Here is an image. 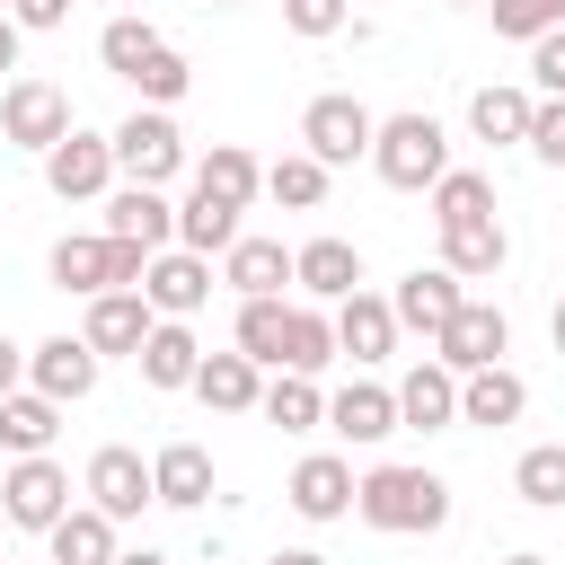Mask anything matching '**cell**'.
Here are the masks:
<instances>
[{
	"instance_id": "49",
	"label": "cell",
	"mask_w": 565,
	"mask_h": 565,
	"mask_svg": "<svg viewBox=\"0 0 565 565\" xmlns=\"http://www.w3.org/2000/svg\"><path fill=\"white\" fill-rule=\"evenodd\" d=\"M547 335H556V353H565V300H556V318H547Z\"/></svg>"
},
{
	"instance_id": "18",
	"label": "cell",
	"mask_w": 565,
	"mask_h": 565,
	"mask_svg": "<svg viewBox=\"0 0 565 565\" xmlns=\"http://www.w3.org/2000/svg\"><path fill=\"white\" fill-rule=\"evenodd\" d=\"M327 433L353 441V450H380V441L397 433V388H380V380H344V388L327 397Z\"/></svg>"
},
{
	"instance_id": "11",
	"label": "cell",
	"mask_w": 565,
	"mask_h": 565,
	"mask_svg": "<svg viewBox=\"0 0 565 565\" xmlns=\"http://www.w3.org/2000/svg\"><path fill=\"white\" fill-rule=\"evenodd\" d=\"M212 256H185V247H159L150 265H141V300H150V318H194L203 300H212Z\"/></svg>"
},
{
	"instance_id": "29",
	"label": "cell",
	"mask_w": 565,
	"mask_h": 565,
	"mask_svg": "<svg viewBox=\"0 0 565 565\" xmlns=\"http://www.w3.org/2000/svg\"><path fill=\"white\" fill-rule=\"evenodd\" d=\"M44 556H53V565H115L124 547H115V521H106V512L71 503V512L44 530Z\"/></svg>"
},
{
	"instance_id": "10",
	"label": "cell",
	"mask_w": 565,
	"mask_h": 565,
	"mask_svg": "<svg viewBox=\"0 0 565 565\" xmlns=\"http://www.w3.org/2000/svg\"><path fill=\"white\" fill-rule=\"evenodd\" d=\"M44 185H53L62 203H106V194H115V141L88 132V124H71V132L44 150Z\"/></svg>"
},
{
	"instance_id": "46",
	"label": "cell",
	"mask_w": 565,
	"mask_h": 565,
	"mask_svg": "<svg viewBox=\"0 0 565 565\" xmlns=\"http://www.w3.org/2000/svg\"><path fill=\"white\" fill-rule=\"evenodd\" d=\"M0 71H18V18H0Z\"/></svg>"
},
{
	"instance_id": "35",
	"label": "cell",
	"mask_w": 565,
	"mask_h": 565,
	"mask_svg": "<svg viewBox=\"0 0 565 565\" xmlns=\"http://www.w3.org/2000/svg\"><path fill=\"white\" fill-rule=\"evenodd\" d=\"M459 221H494V177L486 168H450L433 185V230H459Z\"/></svg>"
},
{
	"instance_id": "39",
	"label": "cell",
	"mask_w": 565,
	"mask_h": 565,
	"mask_svg": "<svg viewBox=\"0 0 565 565\" xmlns=\"http://www.w3.org/2000/svg\"><path fill=\"white\" fill-rule=\"evenodd\" d=\"M124 88H132V97H141V106H177V97H185V88H194V62H185V53H177V44H159V53H150V62H141V71H132V79H124Z\"/></svg>"
},
{
	"instance_id": "41",
	"label": "cell",
	"mask_w": 565,
	"mask_h": 565,
	"mask_svg": "<svg viewBox=\"0 0 565 565\" xmlns=\"http://www.w3.org/2000/svg\"><path fill=\"white\" fill-rule=\"evenodd\" d=\"M282 26L309 35V44H318V35H344V26H353V0H282Z\"/></svg>"
},
{
	"instance_id": "16",
	"label": "cell",
	"mask_w": 565,
	"mask_h": 565,
	"mask_svg": "<svg viewBox=\"0 0 565 565\" xmlns=\"http://www.w3.org/2000/svg\"><path fill=\"white\" fill-rule=\"evenodd\" d=\"M282 503H291L300 521H344V512H353V459H344V450H309V459L282 477Z\"/></svg>"
},
{
	"instance_id": "2",
	"label": "cell",
	"mask_w": 565,
	"mask_h": 565,
	"mask_svg": "<svg viewBox=\"0 0 565 565\" xmlns=\"http://www.w3.org/2000/svg\"><path fill=\"white\" fill-rule=\"evenodd\" d=\"M371 177H380L388 194H433V185L450 177V132H441L424 106L380 115V132H371Z\"/></svg>"
},
{
	"instance_id": "14",
	"label": "cell",
	"mask_w": 565,
	"mask_h": 565,
	"mask_svg": "<svg viewBox=\"0 0 565 565\" xmlns=\"http://www.w3.org/2000/svg\"><path fill=\"white\" fill-rule=\"evenodd\" d=\"M327 318H335V353H344L353 371H380V362L397 353V318H388V291H353V300H335Z\"/></svg>"
},
{
	"instance_id": "47",
	"label": "cell",
	"mask_w": 565,
	"mask_h": 565,
	"mask_svg": "<svg viewBox=\"0 0 565 565\" xmlns=\"http://www.w3.org/2000/svg\"><path fill=\"white\" fill-rule=\"evenodd\" d=\"M265 565H327V556H318V547H274Z\"/></svg>"
},
{
	"instance_id": "26",
	"label": "cell",
	"mask_w": 565,
	"mask_h": 565,
	"mask_svg": "<svg viewBox=\"0 0 565 565\" xmlns=\"http://www.w3.org/2000/svg\"><path fill=\"white\" fill-rule=\"evenodd\" d=\"M194 194H212V203L247 212V203L265 194V168H256V150H238V141H212V150L194 159Z\"/></svg>"
},
{
	"instance_id": "23",
	"label": "cell",
	"mask_w": 565,
	"mask_h": 565,
	"mask_svg": "<svg viewBox=\"0 0 565 565\" xmlns=\"http://www.w3.org/2000/svg\"><path fill=\"white\" fill-rule=\"evenodd\" d=\"M503 265H512V230H503V221H459V230H441V274L494 282Z\"/></svg>"
},
{
	"instance_id": "21",
	"label": "cell",
	"mask_w": 565,
	"mask_h": 565,
	"mask_svg": "<svg viewBox=\"0 0 565 565\" xmlns=\"http://www.w3.org/2000/svg\"><path fill=\"white\" fill-rule=\"evenodd\" d=\"M291 282L335 309V300L362 291V247H353V238H309V247H291Z\"/></svg>"
},
{
	"instance_id": "55",
	"label": "cell",
	"mask_w": 565,
	"mask_h": 565,
	"mask_svg": "<svg viewBox=\"0 0 565 565\" xmlns=\"http://www.w3.org/2000/svg\"><path fill=\"white\" fill-rule=\"evenodd\" d=\"M0 565H9V556H0Z\"/></svg>"
},
{
	"instance_id": "34",
	"label": "cell",
	"mask_w": 565,
	"mask_h": 565,
	"mask_svg": "<svg viewBox=\"0 0 565 565\" xmlns=\"http://www.w3.org/2000/svg\"><path fill=\"white\" fill-rule=\"evenodd\" d=\"M512 494H521L530 512H565V441H530V450L512 459Z\"/></svg>"
},
{
	"instance_id": "37",
	"label": "cell",
	"mask_w": 565,
	"mask_h": 565,
	"mask_svg": "<svg viewBox=\"0 0 565 565\" xmlns=\"http://www.w3.org/2000/svg\"><path fill=\"white\" fill-rule=\"evenodd\" d=\"M159 44H168V35H159L150 18H106V26H97V62H106L115 79H132V71H141Z\"/></svg>"
},
{
	"instance_id": "54",
	"label": "cell",
	"mask_w": 565,
	"mask_h": 565,
	"mask_svg": "<svg viewBox=\"0 0 565 565\" xmlns=\"http://www.w3.org/2000/svg\"><path fill=\"white\" fill-rule=\"evenodd\" d=\"M203 565H221V556H203Z\"/></svg>"
},
{
	"instance_id": "19",
	"label": "cell",
	"mask_w": 565,
	"mask_h": 565,
	"mask_svg": "<svg viewBox=\"0 0 565 565\" xmlns=\"http://www.w3.org/2000/svg\"><path fill=\"white\" fill-rule=\"evenodd\" d=\"M397 433H459V380L433 353L397 380Z\"/></svg>"
},
{
	"instance_id": "45",
	"label": "cell",
	"mask_w": 565,
	"mask_h": 565,
	"mask_svg": "<svg viewBox=\"0 0 565 565\" xmlns=\"http://www.w3.org/2000/svg\"><path fill=\"white\" fill-rule=\"evenodd\" d=\"M18 388H26V344L0 335V397H18Z\"/></svg>"
},
{
	"instance_id": "25",
	"label": "cell",
	"mask_w": 565,
	"mask_h": 565,
	"mask_svg": "<svg viewBox=\"0 0 565 565\" xmlns=\"http://www.w3.org/2000/svg\"><path fill=\"white\" fill-rule=\"evenodd\" d=\"M530 115H539V97H530V88H512V79H486V88L468 97V132H477V141H494V150L530 141Z\"/></svg>"
},
{
	"instance_id": "9",
	"label": "cell",
	"mask_w": 565,
	"mask_h": 565,
	"mask_svg": "<svg viewBox=\"0 0 565 565\" xmlns=\"http://www.w3.org/2000/svg\"><path fill=\"white\" fill-rule=\"evenodd\" d=\"M62 512H71V468H62L53 450H44V459H9V477H0V521L44 539Z\"/></svg>"
},
{
	"instance_id": "32",
	"label": "cell",
	"mask_w": 565,
	"mask_h": 565,
	"mask_svg": "<svg viewBox=\"0 0 565 565\" xmlns=\"http://www.w3.org/2000/svg\"><path fill=\"white\" fill-rule=\"evenodd\" d=\"M256 415H265V424H282V433H318V424H327V388H318V380H300V371H274V380H265V397H256Z\"/></svg>"
},
{
	"instance_id": "5",
	"label": "cell",
	"mask_w": 565,
	"mask_h": 565,
	"mask_svg": "<svg viewBox=\"0 0 565 565\" xmlns=\"http://www.w3.org/2000/svg\"><path fill=\"white\" fill-rule=\"evenodd\" d=\"M371 132H380V115H371L362 97H344V88H327V97L300 106V150H309L327 177L353 168V159H371Z\"/></svg>"
},
{
	"instance_id": "13",
	"label": "cell",
	"mask_w": 565,
	"mask_h": 565,
	"mask_svg": "<svg viewBox=\"0 0 565 565\" xmlns=\"http://www.w3.org/2000/svg\"><path fill=\"white\" fill-rule=\"evenodd\" d=\"M459 300H468V282H459V274H441V265H415V274H397V291H388V318H397V335L415 327V335L433 344V335L450 327V309H459Z\"/></svg>"
},
{
	"instance_id": "38",
	"label": "cell",
	"mask_w": 565,
	"mask_h": 565,
	"mask_svg": "<svg viewBox=\"0 0 565 565\" xmlns=\"http://www.w3.org/2000/svg\"><path fill=\"white\" fill-rule=\"evenodd\" d=\"M265 194H274L282 212H318V203H327V168H318L309 150H282V159L265 168Z\"/></svg>"
},
{
	"instance_id": "20",
	"label": "cell",
	"mask_w": 565,
	"mask_h": 565,
	"mask_svg": "<svg viewBox=\"0 0 565 565\" xmlns=\"http://www.w3.org/2000/svg\"><path fill=\"white\" fill-rule=\"evenodd\" d=\"M150 503L203 512V503H212V450H203V441H159V450H150Z\"/></svg>"
},
{
	"instance_id": "27",
	"label": "cell",
	"mask_w": 565,
	"mask_h": 565,
	"mask_svg": "<svg viewBox=\"0 0 565 565\" xmlns=\"http://www.w3.org/2000/svg\"><path fill=\"white\" fill-rule=\"evenodd\" d=\"M132 362H141V380H150V388H194L203 344H194V327H185V318H159V327L141 335V353H132Z\"/></svg>"
},
{
	"instance_id": "36",
	"label": "cell",
	"mask_w": 565,
	"mask_h": 565,
	"mask_svg": "<svg viewBox=\"0 0 565 565\" xmlns=\"http://www.w3.org/2000/svg\"><path fill=\"white\" fill-rule=\"evenodd\" d=\"M282 318H291V300H238L230 353H247L256 371H274V362H282Z\"/></svg>"
},
{
	"instance_id": "3",
	"label": "cell",
	"mask_w": 565,
	"mask_h": 565,
	"mask_svg": "<svg viewBox=\"0 0 565 565\" xmlns=\"http://www.w3.org/2000/svg\"><path fill=\"white\" fill-rule=\"evenodd\" d=\"M141 247H124V238H106V230H71V238H53V256H44V274H53V291H79V300H97V291H141Z\"/></svg>"
},
{
	"instance_id": "6",
	"label": "cell",
	"mask_w": 565,
	"mask_h": 565,
	"mask_svg": "<svg viewBox=\"0 0 565 565\" xmlns=\"http://www.w3.org/2000/svg\"><path fill=\"white\" fill-rule=\"evenodd\" d=\"M503 353H512V318H503L494 300H477V291H468V300L450 309V327L433 335V362H441L450 380H468V371H494Z\"/></svg>"
},
{
	"instance_id": "50",
	"label": "cell",
	"mask_w": 565,
	"mask_h": 565,
	"mask_svg": "<svg viewBox=\"0 0 565 565\" xmlns=\"http://www.w3.org/2000/svg\"><path fill=\"white\" fill-rule=\"evenodd\" d=\"M503 565H547V556H539V547H521V556H503Z\"/></svg>"
},
{
	"instance_id": "15",
	"label": "cell",
	"mask_w": 565,
	"mask_h": 565,
	"mask_svg": "<svg viewBox=\"0 0 565 565\" xmlns=\"http://www.w3.org/2000/svg\"><path fill=\"white\" fill-rule=\"evenodd\" d=\"M97 353L79 344V335H44V344H26V388L35 397H53V406H79L88 388H97Z\"/></svg>"
},
{
	"instance_id": "1",
	"label": "cell",
	"mask_w": 565,
	"mask_h": 565,
	"mask_svg": "<svg viewBox=\"0 0 565 565\" xmlns=\"http://www.w3.org/2000/svg\"><path fill=\"white\" fill-rule=\"evenodd\" d=\"M353 512H362L380 539H424V530L450 521V477L406 468V459H380V468L353 477Z\"/></svg>"
},
{
	"instance_id": "24",
	"label": "cell",
	"mask_w": 565,
	"mask_h": 565,
	"mask_svg": "<svg viewBox=\"0 0 565 565\" xmlns=\"http://www.w3.org/2000/svg\"><path fill=\"white\" fill-rule=\"evenodd\" d=\"M221 282H230L238 300H282V282H291V247H282V238H247V230H238V247L221 256Z\"/></svg>"
},
{
	"instance_id": "7",
	"label": "cell",
	"mask_w": 565,
	"mask_h": 565,
	"mask_svg": "<svg viewBox=\"0 0 565 565\" xmlns=\"http://www.w3.org/2000/svg\"><path fill=\"white\" fill-rule=\"evenodd\" d=\"M62 132H71V97H62L53 79L18 71V79L0 88V141H9V150H35V159H44V150L62 141Z\"/></svg>"
},
{
	"instance_id": "52",
	"label": "cell",
	"mask_w": 565,
	"mask_h": 565,
	"mask_svg": "<svg viewBox=\"0 0 565 565\" xmlns=\"http://www.w3.org/2000/svg\"><path fill=\"white\" fill-rule=\"evenodd\" d=\"M9 9H18V0H0V18H9Z\"/></svg>"
},
{
	"instance_id": "22",
	"label": "cell",
	"mask_w": 565,
	"mask_h": 565,
	"mask_svg": "<svg viewBox=\"0 0 565 565\" xmlns=\"http://www.w3.org/2000/svg\"><path fill=\"white\" fill-rule=\"evenodd\" d=\"M521 415H530V380H521L512 362H494V371H468V380H459V424L503 433V424H521Z\"/></svg>"
},
{
	"instance_id": "42",
	"label": "cell",
	"mask_w": 565,
	"mask_h": 565,
	"mask_svg": "<svg viewBox=\"0 0 565 565\" xmlns=\"http://www.w3.org/2000/svg\"><path fill=\"white\" fill-rule=\"evenodd\" d=\"M539 168H565V97H539V115H530V141H521Z\"/></svg>"
},
{
	"instance_id": "4",
	"label": "cell",
	"mask_w": 565,
	"mask_h": 565,
	"mask_svg": "<svg viewBox=\"0 0 565 565\" xmlns=\"http://www.w3.org/2000/svg\"><path fill=\"white\" fill-rule=\"evenodd\" d=\"M106 141H115V177H124V185H168V177L194 168V159H185V132H177L168 106H132Z\"/></svg>"
},
{
	"instance_id": "31",
	"label": "cell",
	"mask_w": 565,
	"mask_h": 565,
	"mask_svg": "<svg viewBox=\"0 0 565 565\" xmlns=\"http://www.w3.org/2000/svg\"><path fill=\"white\" fill-rule=\"evenodd\" d=\"M327 362H335V318L291 300V318H282V362H274V371H300V380H318Z\"/></svg>"
},
{
	"instance_id": "12",
	"label": "cell",
	"mask_w": 565,
	"mask_h": 565,
	"mask_svg": "<svg viewBox=\"0 0 565 565\" xmlns=\"http://www.w3.org/2000/svg\"><path fill=\"white\" fill-rule=\"evenodd\" d=\"M97 230L124 238V247H141V256H159V247H177V203H168L159 185H115Z\"/></svg>"
},
{
	"instance_id": "43",
	"label": "cell",
	"mask_w": 565,
	"mask_h": 565,
	"mask_svg": "<svg viewBox=\"0 0 565 565\" xmlns=\"http://www.w3.org/2000/svg\"><path fill=\"white\" fill-rule=\"evenodd\" d=\"M530 97H565V26H547L530 44Z\"/></svg>"
},
{
	"instance_id": "30",
	"label": "cell",
	"mask_w": 565,
	"mask_h": 565,
	"mask_svg": "<svg viewBox=\"0 0 565 565\" xmlns=\"http://www.w3.org/2000/svg\"><path fill=\"white\" fill-rule=\"evenodd\" d=\"M53 433H62V406H53V397H35V388L0 397V450H9V459H44Z\"/></svg>"
},
{
	"instance_id": "53",
	"label": "cell",
	"mask_w": 565,
	"mask_h": 565,
	"mask_svg": "<svg viewBox=\"0 0 565 565\" xmlns=\"http://www.w3.org/2000/svg\"><path fill=\"white\" fill-rule=\"evenodd\" d=\"M459 9H486V0H459Z\"/></svg>"
},
{
	"instance_id": "8",
	"label": "cell",
	"mask_w": 565,
	"mask_h": 565,
	"mask_svg": "<svg viewBox=\"0 0 565 565\" xmlns=\"http://www.w3.org/2000/svg\"><path fill=\"white\" fill-rule=\"evenodd\" d=\"M79 494H88V512H106V521L124 530V521H141V512H150V459H141L132 441H106V450H88Z\"/></svg>"
},
{
	"instance_id": "51",
	"label": "cell",
	"mask_w": 565,
	"mask_h": 565,
	"mask_svg": "<svg viewBox=\"0 0 565 565\" xmlns=\"http://www.w3.org/2000/svg\"><path fill=\"white\" fill-rule=\"evenodd\" d=\"M212 9H247V0H212Z\"/></svg>"
},
{
	"instance_id": "48",
	"label": "cell",
	"mask_w": 565,
	"mask_h": 565,
	"mask_svg": "<svg viewBox=\"0 0 565 565\" xmlns=\"http://www.w3.org/2000/svg\"><path fill=\"white\" fill-rule=\"evenodd\" d=\"M115 565H168V556H159V547H124Z\"/></svg>"
},
{
	"instance_id": "28",
	"label": "cell",
	"mask_w": 565,
	"mask_h": 565,
	"mask_svg": "<svg viewBox=\"0 0 565 565\" xmlns=\"http://www.w3.org/2000/svg\"><path fill=\"white\" fill-rule=\"evenodd\" d=\"M194 397H203L212 415H256V397H265V371H256L247 353H203V371H194Z\"/></svg>"
},
{
	"instance_id": "40",
	"label": "cell",
	"mask_w": 565,
	"mask_h": 565,
	"mask_svg": "<svg viewBox=\"0 0 565 565\" xmlns=\"http://www.w3.org/2000/svg\"><path fill=\"white\" fill-rule=\"evenodd\" d=\"M486 18H494V35L539 44L547 26H565V0H486Z\"/></svg>"
},
{
	"instance_id": "44",
	"label": "cell",
	"mask_w": 565,
	"mask_h": 565,
	"mask_svg": "<svg viewBox=\"0 0 565 565\" xmlns=\"http://www.w3.org/2000/svg\"><path fill=\"white\" fill-rule=\"evenodd\" d=\"M9 18H18V35H53V26H71V0H18Z\"/></svg>"
},
{
	"instance_id": "33",
	"label": "cell",
	"mask_w": 565,
	"mask_h": 565,
	"mask_svg": "<svg viewBox=\"0 0 565 565\" xmlns=\"http://www.w3.org/2000/svg\"><path fill=\"white\" fill-rule=\"evenodd\" d=\"M177 247H185V256H230V247H238V212L212 203V194H185V203H177Z\"/></svg>"
},
{
	"instance_id": "17",
	"label": "cell",
	"mask_w": 565,
	"mask_h": 565,
	"mask_svg": "<svg viewBox=\"0 0 565 565\" xmlns=\"http://www.w3.org/2000/svg\"><path fill=\"white\" fill-rule=\"evenodd\" d=\"M150 327H159V318H150V300H141V291H97V300H88V318H79V344H88L97 362H115V353L132 362Z\"/></svg>"
}]
</instances>
